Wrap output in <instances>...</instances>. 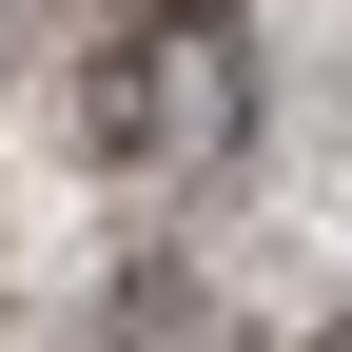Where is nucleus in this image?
<instances>
[{"label": "nucleus", "instance_id": "1", "mask_svg": "<svg viewBox=\"0 0 352 352\" xmlns=\"http://www.w3.org/2000/svg\"><path fill=\"white\" fill-rule=\"evenodd\" d=\"M235 98H254V78H235V20H215V0H157V20L98 59V138L138 176H196L215 138H235Z\"/></svg>", "mask_w": 352, "mask_h": 352}]
</instances>
